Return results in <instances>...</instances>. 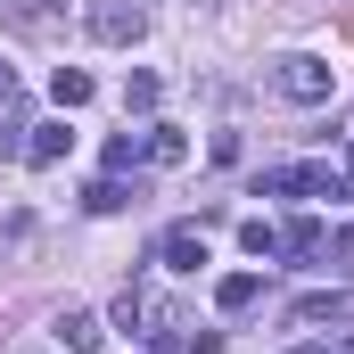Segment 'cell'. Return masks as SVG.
Here are the masks:
<instances>
[{
    "label": "cell",
    "instance_id": "6da1fadb",
    "mask_svg": "<svg viewBox=\"0 0 354 354\" xmlns=\"http://www.w3.org/2000/svg\"><path fill=\"white\" fill-rule=\"evenodd\" d=\"M83 33L107 41V50H132V41L149 33V8H140V0H91V8H83Z\"/></svg>",
    "mask_w": 354,
    "mask_h": 354
},
{
    "label": "cell",
    "instance_id": "7a4b0ae2",
    "mask_svg": "<svg viewBox=\"0 0 354 354\" xmlns=\"http://www.w3.org/2000/svg\"><path fill=\"white\" fill-rule=\"evenodd\" d=\"M272 91H280L288 107H322V99L338 91V75H330L322 58H305V50H297V58H280V66H272Z\"/></svg>",
    "mask_w": 354,
    "mask_h": 354
},
{
    "label": "cell",
    "instance_id": "3957f363",
    "mask_svg": "<svg viewBox=\"0 0 354 354\" xmlns=\"http://www.w3.org/2000/svg\"><path fill=\"white\" fill-rule=\"evenodd\" d=\"M256 189H264V198H338V174H330V165H272Z\"/></svg>",
    "mask_w": 354,
    "mask_h": 354
},
{
    "label": "cell",
    "instance_id": "277c9868",
    "mask_svg": "<svg viewBox=\"0 0 354 354\" xmlns=\"http://www.w3.org/2000/svg\"><path fill=\"white\" fill-rule=\"evenodd\" d=\"M50 338H58L66 354H99V346H107V322H99V313H83V305H66V313L50 322Z\"/></svg>",
    "mask_w": 354,
    "mask_h": 354
},
{
    "label": "cell",
    "instance_id": "5b68a950",
    "mask_svg": "<svg viewBox=\"0 0 354 354\" xmlns=\"http://www.w3.org/2000/svg\"><path fill=\"white\" fill-rule=\"evenodd\" d=\"M157 256H165L174 272H198V264H206V231H198V223H174V231L157 239Z\"/></svg>",
    "mask_w": 354,
    "mask_h": 354
},
{
    "label": "cell",
    "instance_id": "8992f818",
    "mask_svg": "<svg viewBox=\"0 0 354 354\" xmlns=\"http://www.w3.org/2000/svg\"><path fill=\"white\" fill-rule=\"evenodd\" d=\"M66 149H75V132H66V124H33V140H25V165H58Z\"/></svg>",
    "mask_w": 354,
    "mask_h": 354
},
{
    "label": "cell",
    "instance_id": "52a82bcc",
    "mask_svg": "<svg viewBox=\"0 0 354 354\" xmlns=\"http://www.w3.org/2000/svg\"><path fill=\"white\" fill-rule=\"evenodd\" d=\"M256 297H264V280H256V272H223V280H214V305H223V313H248Z\"/></svg>",
    "mask_w": 354,
    "mask_h": 354
},
{
    "label": "cell",
    "instance_id": "ba28073f",
    "mask_svg": "<svg viewBox=\"0 0 354 354\" xmlns=\"http://www.w3.org/2000/svg\"><path fill=\"white\" fill-rule=\"evenodd\" d=\"M140 157H149V165H181V157H189V140H181L174 124H149V140H140Z\"/></svg>",
    "mask_w": 354,
    "mask_h": 354
},
{
    "label": "cell",
    "instance_id": "9c48e42d",
    "mask_svg": "<svg viewBox=\"0 0 354 354\" xmlns=\"http://www.w3.org/2000/svg\"><path fill=\"white\" fill-rule=\"evenodd\" d=\"M132 198H140V189H124L115 174H107V181H91V189H83V206H91V214H124Z\"/></svg>",
    "mask_w": 354,
    "mask_h": 354
},
{
    "label": "cell",
    "instance_id": "30bf717a",
    "mask_svg": "<svg viewBox=\"0 0 354 354\" xmlns=\"http://www.w3.org/2000/svg\"><path fill=\"white\" fill-rule=\"evenodd\" d=\"M322 248H330L322 223H288V231H280V256H322Z\"/></svg>",
    "mask_w": 354,
    "mask_h": 354
},
{
    "label": "cell",
    "instance_id": "8fae6325",
    "mask_svg": "<svg viewBox=\"0 0 354 354\" xmlns=\"http://www.w3.org/2000/svg\"><path fill=\"white\" fill-rule=\"evenodd\" d=\"M50 99H58V107H83V99H91V75H83V66H58V75H50Z\"/></svg>",
    "mask_w": 354,
    "mask_h": 354
},
{
    "label": "cell",
    "instance_id": "7c38bea8",
    "mask_svg": "<svg viewBox=\"0 0 354 354\" xmlns=\"http://www.w3.org/2000/svg\"><path fill=\"white\" fill-rule=\"evenodd\" d=\"M346 313V297L338 288H313V297H297V322H338Z\"/></svg>",
    "mask_w": 354,
    "mask_h": 354
},
{
    "label": "cell",
    "instance_id": "4fadbf2b",
    "mask_svg": "<svg viewBox=\"0 0 354 354\" xmlns=\"http://www.w3.org/2000/svg\"><path fill=\"white\" fill-rule=\"evenodd\" d=\"M239 248H248V256H280V231H272V223H239Z\"/></svg>",
    "mask_w": 354,
    "mask_h": 354
},
{
    "label": "cell",
    "instance_id": "5bb4252c",
    "mask_svg": "<svg viewBox=\"0 0 354 354\" xmlns=\"http://www.w3.org/2000/svg\"><path fill=\"white\" fill-rule=\"evenodd\" d=\"M124 107L149 115V107H157V75H132V83H124Z\"/></svg>",
    "mask_w": 354,
    "mask_h": 354
},
{
    "label": "cell",
    "instance_id": "9a60e30c",
    "mask_svg": "<svg viewBox=\"0 0 354 354\" xmlns=\"http://www.w3.org/2000/svg\"><path fill=\"white\" fill-rule=\"evenodd\" d=\"M25 25H50V0H25Z\"/></svg>",
    "mask_w": 354,
    "mask_h": 354
},
{
    "label": "cell",
    "instance_id": "2e32d148",
    "mask_svg": "<svg viewBox=\"0 0 354 354\" xmlns=\"http://www.w3.org/2000/svg\"><path fill=\"white\" fill-rule=\"evenodd\" d=\"M0 99H8V66H0Z\"/></svg>",
    "mask_w": 354,
    "mask_h": 354
},
{
    "label": "cell",
    "instance_id": "e0dca14e",
    "mask_svg": "<svg viewBox=\"0 0 354 354\" xmlns=\"http://www.w3.org/2000/svg\"><path fill=\"white\" fill-rule=\"evenodd\" d=\"M346 174H354V149H346Z\"/></svg>",
    "mask_w": 354,
    "mask_h": 354
},
{
    "label": "cell",
    "instance_id": "ac0fdd59",
    "mask_svg": "<svg viewBox=\"0 0 354 354\" xmlns=\"http://www.w3.org/2000/svg\"><path fill=\"white\" fill-rule=\"evenodd\" d=\"M297 354H313V346H297Z\"/></svg>",
    "mask_w": 354,
    "mask_h": 354
}]
</instances>
